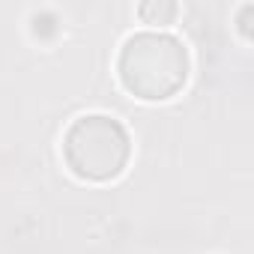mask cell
Instances as JSON below:
<instances>
[{"label":"cell","instance_id":"7a4b0ae2","mask_svg":"<svg viewBox=\"0 0 254 254\" xmlns=\"http://www.w3.org/2000/svg\"><path fill=\"white\" fill-rule=\"evenodd\" d=\"M132 153L129 132L108 114H84L63 135V156L81 180L105 183L117 177Z\"/></svg>","mask_w":254,"mask_h":254},{"label":"cell","instance_id":"6da1fadb","mask_svg":"<svg viewBox=\"0 0 254 254\" xmlns=\"http://www.w3.org/2000/svg\"><path fill=\"white\" fill-rule=\"evenodd\" d=\"M117 75L123 87L138 99H171L189 78V51L174 33L141 30L123 42Z\"/></svg>","mask_w":254,"mask_h":254}]
</instances>
